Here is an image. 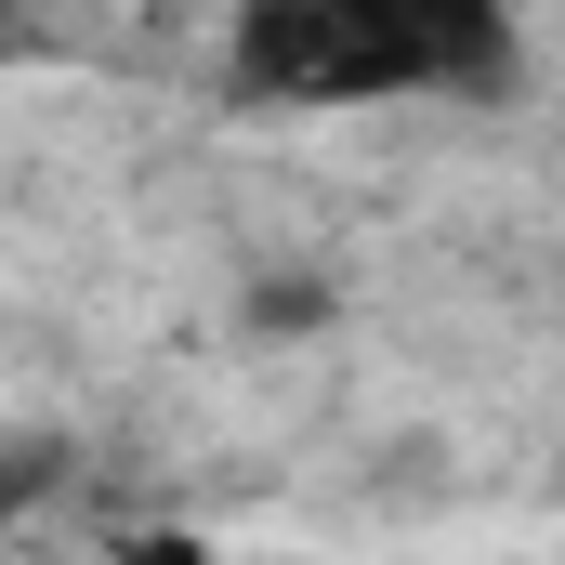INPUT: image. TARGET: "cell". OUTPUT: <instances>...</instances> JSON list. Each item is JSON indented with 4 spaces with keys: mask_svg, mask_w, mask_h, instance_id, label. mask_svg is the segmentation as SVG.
<instances>
[{
    "mask_svg": "<svg viewBox=\"0 0 565 565\" xmlns=\"http://www.w3.org/2000/svg\"><path fill=\"white\" fill-rule=\"evenodd\" d=\"M66 487V434H0V540Z\"/></svg>",
    "mask_w": 565,
    "mask_h": 565,
    "instance_id": "cell-2",
    "label": "cell"
},
{
    "mask_svg": "<svg viewBox=\"0 0 565 565\" xmlns=\"http://www.w3.org/2000/svg\"><path fill=\"white\" fill-rule=\"evenodd\" d=\"M500 13L473 0H264L237 13L224 66L264 106H395V93H473L500 79Z\"/></svg>",
    "mask_w": 565,
    "mask_h": 565,
    "instance_id": "cell-1",
    "label": "cell"
},
{
    "mask_svg": "<svg viewBox=\"0 0 565 565\" xmlns=\"http://www.w3.org/2000/svg\"><path fill=\"white\" fill-rule=\"evenodd\" d=\"M106 565H224V553H211L198 526H132V540H119Z\"/></svg>",
    "mask_w": 565,
    "mask_h": 565,
    "instance_id": "cell-3",
    "label": "cell"
}]
</instances>
